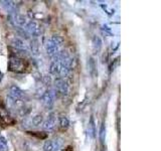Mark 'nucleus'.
<instances>
[{
  "label": "nucleus",
  "mask_w": 161,
  "mask_h": 151,
  "mask_svg": "<svg viewBox=\"0 0 161 151\" xmlns=\"http://www.w3.org/2000/svg\"><path fill=\"white\" fill-rule=\"evenodd\" d=\"M10 18H11V21H13L14 24L19 27H24L25 28L27 23H28V20H27L24 16H21V15H18V14H14Z\"/></svg>",
  "instance_id": "1a4fd4ad"
},
{
  "label": "nucleus",
  "mask_w": 161,
  "mask_h": 151,
  "mask_svg": "<svg viewBox=\"0 0 161 151\" xmlns=\"http://www.w3.org/2000/svg\"><path fill=\"white\" fill-rule=\"evenodd\" d=\"M11 45H12L14 47H16V49L18 50H26V45H25V43L24 41H22V39L20 38H18V37H14L13 39H11Z\"/></svg>",
  "instance_id": "2eb2a0df"
},
{
  "label": "nucleus",
  "mask_w": 161,
  "mask_h": 151,
  "mask_svg": "<svg viewBox=\"0 0 161 151\" xmlns=\"http://www.w3.org/2000/svg\"><path fill=\"white\" fill-rule=\"evenodd\" d=\"M8 149V143L7 140L2 136H0V151H7Z\"/></svg>",
  "instance_id": "f3484780"
},
{
  "label": "nucleus",
  "mask_w": 161,
  "mask_h": 151,
  "mask_svg": "<svg viewBox=\"0 0 161 151\" xmlns=\"http://www.w3.org/2000/svg\"><path fill=\"white\" fill-rule=\"evenodd\" d=\"M42 80H44V85H46V86H49L52 84V79H50L49 76H44V77L42 78Z\"/></svg>",
  "instance_id": "4be33fe9"
},
{
  "label": "nucleus",
  "mask_w": 161,
  "mask_h": 151,
  "mask_svg": "<svg viewBox=\"0 0 161 151\" xmlns=\"http://www.w3.org/2000/svg\"><path fill=\"white\" fill-rule=\"evenodd\" d=\"M27 67V63L24 62V59L19 58L16 57L10 58L8 63V70L11 71H15V73H23L25 71Z\"/></svg>",
  "instance_id": "f257e3e1"
},
{
  "label": "nucleus",
  "mask_w": 161,
  "mask_h": 151,
  "mask_svg": "<svg viewBox=\"0 0 161 151\" xmlns=\"http://www.w3.org/2000/svg\"><path fill=\"white\" fill-rule=\"evenodd\" d=\"M58 125H60L61 130H66L70 127V120L66 115H60L58 117Z\"/></svg>",
  "instance_id": "9b49d317"
},
{
  "label": "nucleus",
  "mask_w": 161,
  "mask_h": 151,
  "mask_svg": "<svg viewBox=\"0 0 161 151\" xmlns=\"http://www.w3.org/2000/svg\"><path fill=\"white\" fill-rule=\"evenodd\" d=\"M88 67H89V73L92 77H95L97 74V65L94 58H90L89 62H88Z\"/></svg>",
  "instance_id": "4468645a"
},
{
  "label": "nucleus",
  "mask_w": 161,
  "mask_h": 151,
  "mask_svg": "<svg viewBox=\"0 0 161 151\" xmlns=\"http://www.w3.org/2000/svg\"><path fill=\"white\" fill-rule=\"evenodd\" d=\"M45 50H46V54H48L49 57L53 58L60 53V46L56 45V43L49 38L45 43Z\"/></svg>",
  "instance_id": "0eeeda50"
},
{
  "label": "nucleus",
  "mask_w": 161,
  "mask_h": 151,
  "mask_svg": "<svg viewBox=\"0 0 161 151\" xmlns=\"http://www.w3.org/2000/svg\"><path fill=\"white\" fill-rule=\"evenodd\" d=\"M53 85L57 94L61 95V96H66L69 94V84L64 78H57L53 82Z\"/></svg>",
  "instance_id": "7ed1b4c3"
},
{
  "label": "nucleus",
  "mask_w": 161,
  "mask_h": 151,
  "mask_svg": "<svg viewBox=\"0 0 161 151\" xmlns=\"http://www.w3.org/2000/svg\"><path fill=\"white\" fill-rule=\"evenodd\" d=\"M62 141L61 138L53 139V140H48L44 144V151H57L61 149Z\"/></svg>",
  "instance_id": "39448f33"
},
{
  "label": "nucleus",
  "mask_w": 161,
  "mask_h": 151,
  "mask_svg": "<svg viewBox=\"0 0 161 151\" xmlns=\"http://www.w3.org/2000/svg\"><path fill=\"white\" fill-rule=\"evenodd\" d=\"M50 39H52V41L56 43V45H57L58 46H61L62 43H64V39H62L61 37H60V35L54 34V35H53L52 37H50Z\"/></svg>",
  "instance_id": "6ab92c4d"
},
{
  "label": "nucleus",
  "mask_w": 161,
  "mask_h": 151,
  "mask_svg": "<svg viewBox=\"0 0 161 151\" xmlns=\"http://www.w3.org/2000/svg\"><path fill=\"white\" fill-rule=\"evenodd\" d=\"M57 125V115L52 113L49 115V117L45 119L42 123V128L44 130H53Z\"/></svg>",
  "instance_id": "6e6552de"
},
{
  "label": "nucleus",
  "mask_w": 161,
  "mask_h": 151,
  "mask_svg": "<svg viewBox=\"0 0 161 151\" xmlns=\"http://www.w3.org/2000/svg\"><path fill=\"white\" fill-rule=\"evenodd\" d=\"M99 136H100V140H101V142H102V143H104V142H105V138H106V126H105L104 123L101 125Z\"/></svg>",
  "instance_id": "aec40b11"
},
{
  "label": "nucleus",
  "mask_w": 161,
  "mask_h": 151,
  "mask_svg": "<svg viewBox=\"0 0 161 151\" xmlns=\"http://www.w3.org/2000/svg\"><path fill=\"white\" fill-rule=\"evenodd\" d=\"M2 3H4L3 5H4L5 8L7 10H9V11H12L15 8V4H14V2H12V1H3Z\"/></svg>",
  "instance_id": "412c9836"
},
{
  "label": "nucleus",
  "mask_w": 161,
  "mask_h": 151,
  "mask_svg": "<svg viewBox=\"0 0 161 151\" xmlns=\"http://www.w3.org/2000/svg\"><path fill=\"white\" fill-rule=\"evenodd\" d=\"M88 133L92 138L96 137V124H95V120H94V117L91 116L88 124Z\"/></svg>",
  "instance_id": "f8f14e48"
},
{
  "label": "nucleus",
  "mask_w": 161,
  "mask_h": 151,
  "mask_svg": "<svg viewBox=\"0 0 161 151\" xmlns=\"http://www.w3.org/2000/svg\"><path fill=\"white\" fill-rule=\"evenodd\" d=\"M56 101V92L53 90H48L42 94L41 96V103L46 109L53 108V106Z\"/></svg>",
  "instance_id": "20e7f679"
},
{
  "label": "nucleus",
  "mask_w": 161,
  "mask_h": 151,
  "mask_svg": "<svg viewBox=\"0 0 161 151\" xmlns=\"http://www.w3.org/2000/svg\"><path fill=\"white\" fill-rule=\"evenodd\" d=\"M44 121V116L41 114H36L31 119V125L32 126H39Z\"/></svg>",
  "instance_id": "dca6fc26"
},
{
  "label": "nucleus",
  "mask_w": 161,
  "mask_h": 151,
  "mask_svg": "<svg viewBox=\"0 0 161 151\" xmlns=\"http://www.w3.org/2000/svg\"><path fill=\"white\" fill-rule=\"evenodd\" d=\"M30 50H31V53H32L33 54H38V42H37V41H35V39L31 41V42H30Z\"/></svg>",
  "instance_id": "a211bd4d"
},
{
  "label": "nucleus",
  "mask_w": 161,
  "mask_h": 151,
  "mask_svg": "<svg viewBox=\"0 0 161 151\" xmlns=\"http://www.w3.org/2000/svg\"><path fill=\"white\" fill-rule=\"evenodd\" d=\"M65 151H74V148L72 146H68L65 149Z\"/></svg>",
  "instance_id": "5701e85b"
},
{
  "label": "nucleus",
  "mask_w": 161,
  "mask_h": 151,
  "mask_svg": "<svg viewBox=\"0 0 161 151\" xmlns=\"http://www.w3.org/2000/svg\"><path fill=\"white\" fill-rule=\"evenodd\" d=\"M102 45H103V42H102V39L95 35V37H93L92 39V46H93V51L95 54H98L99 51L101 50L102 49Z\"/></svg>",
  "instance_id": "9d476101"
},
{
  "label": "nucleus",
  "mask_w": 161,
  "mask_h": 151,
  "mask_svg": "<svg viewBox=\"0 0 161 151\" xmlns=\"http://www.w3.org/2000/svg\"><path fill=\"white\" fill-rule=\"evenodd\" d=\"M24 98V93L23 91L19 88V87L12 85L9 87L8 89V99L10 100L11 103H16L21 101L22 99Z\"/></svg>",
  "instance_id": "f03ea898"
},
{
  "label": "nucleus",
  "mask_w": 161,
  "mask_h": 151,
  "mask_svg": "<svg viewBox=\"0 0 161 151\" xmlns=\"http://www.w3.org/2000/svg\"><path fill=\"white\" fill-rule=\"evenodd\" d=\"M49 71H50V74L53 75V76L60 75L61 63L57 61H53L52 63H50V66H49Z\"/></svg>",
  "instance_id": "ddd939ff"
},
{
  "label": "nucleus",
  "mask_w": 161,
  "mask_h": 151,
  "mask_svg": "<svg viewBox=\"0 0 161 151\" xmlns=\"http://www.w3.org/2000/svg\"><path fill=\"white\" fill-rule=\"evenodd\" d=\"M26 31L32 37H39L41 33V27L35 21H28L27 25L25 27Z\"/></svg>",
  "instance_id": "423d86ee"
},
{
  "label": "nucleus",
  "mask_w": 161,
  "mask_h": 151,
  "mask_svg": "<svg viewBox=\"0 0 161 151\" xmlns=\"http://www.w3.org/2000/svg\"><path fill=\"white\" fill-rule=\"evenodd\" d=\"M1 122H2V119H1V117H0V125H1Z\"/></svg>",
  "instance_id": "b1692460"
}]
</instances>
